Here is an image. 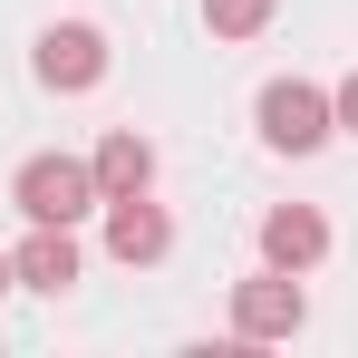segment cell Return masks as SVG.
I'll list each match as a JSON object with an SVG mask.
<instances>
[{
  "mask_svg": "<svg viewBox=\"0 0 358 358\" xmlns=\"http://www.w3.org/2000/svg\"><path fill=\"white\" fill-rule=\"evenodd\" d=\"M10 203H20L29 223H78V213H97V175H87L78 155H29L20 184H10Z\"/></svg>",
  "mask_w": 358,
  "mask_h": 358,
  "instance_id": "6da1fadb",
  "label": "cell"
},
{
  "mask_svg": "<svg viewBox=\"0 0 358 358\" xmlns=\"http://www.w3.org/2000/svg\"><path fill=\"white\" fill-rule=\"evenodd\" d=\"M262 145L320 155V145H329V97H320L310 78H271V87H262Z\"/></svg>",
  "mask_w": 358,
  "mask_h": 358,
  "instance_id": "7a4b0ae2",
  "label": "cell"
},
{
  "mask_svg": "<svg viewBox=\"0 0 358 358\" xmlns=\"http://www.w3.org/2000/svg\"><path fill=\"white\" fill-rule=\"evenodd\" d=\"M300 320H310L300 271H262V281H242V291H233V329H242V339H291Z\"/></svg>",
  "mask_w": 358,
  "mask_h": 358,
  "instance_id": "3957f363",
  "label": "cell"
},
{
  "mask_svg": "<svg viewBox=\"0 0 358 358\" xmlns=\"http://www.w3.org/2000/svg\"><path fill=\"white\" fill-rule=\"evenodd\" d=\"M97 213H107V252H117L126 271H145V262H165V252H175V223H165L145 194H107Z\"/></svg>",
  "mask_w": 358,
  "mask_h": 358,
  "instance_id": "277c9868",
  "label": "cell"
},
{
  "mask_svg": "<svg viewBox=\"0 0 358 358\" xmlns=\"http://www.w3.org/2000/svg\"><path fill=\"white\" fill-rule=\"evenodd\" d=\"M39 78H49V87H68V97H78V87H97V78H107V39H97L87 20L49 29V39H39Z\"/></svg>",
  "mask_w": 358,
  "mask_h": 358,
  "instance_id": "5b68a950",
  "label": "cell"
},
{
  "mask_svg": "<svg viewBox=\"0 0 358 358\" xmlns=\"http://www.w3.org/2000/svg\"><path fill=\"white\" fill-rule=\"evenodd\" d=\"M329 252V223L310 213V203H281V213H262V262L271 271H310Z\"/></svg>",
  "mask_w": 358,
  "mask_h": 358,
  "instance_id": "8992f818",
  "label": "cell"
},
{
  "mask_svg": "<svg viewBox=\"0 0 358 358\" xmlns=\"http://www.w3.org/2000/svg\"><path fill=\"white\" fill-rule=\"evenodd\" d=\"M87 175H97V203H107V194H145V184H155V145H145L136 126H117V136H97Z\"/></svg>",
  "mask_w": 358,
  "mask_h": 358,
  "instance_id": "52a82bcc",
  "label": "cell"
},
{
  "mask_svg": "<svg viewBox=\"0 0 358 358\" xmlns=\"http://www.w3.org/2000/svg\"><path fill=\"white\" fill-rule=\"evenodd\" d=\"M10 281H29V291H68L78 281V242H68V223H39V233L10 252Z\"/></svg>",
  "mask_w": 358,
  "mask_h": 358,
  "instance_id": "ba28073f",
  "label": "cell"
},
{
  "mask_svg": "<svg viewBox=\"0 0 358 358\" xmlns=\"http://www.w3.org/2000/svg\"><path fill=\"white\" fill-rule=\"evenodd\" d=\"M262 20H271V0H203V29L213 39H252Z\"/></svg>",
  "mask_w": 358,
  "mask_h": 358,
  "instance_id": "9c48e42d",
  "label": "cell"
},
{
  "mask_svg": "<svg viewBox=\"0 0 358 358\" xmlns=\"http://www.w3.org/2000/svg\"><path fill=\"white\" fill-rule=\"evenodd\" d=\"M329 126H349V136H358V68L339 78V97H329Z\"/></svg>",
  "mask_w": 358,
  "mask_h": 358,
  "instance_id": "30bf717a",
  "label": "cell"
},
{
  "mask_svg": "<svg viewBox=\"0 0 358 358\" xmlns=\"http://www.w3.org/2000/svg\"><path fill=\"white\" fill-rule=\"evenodd\" d=\"M0 291H10V262H0Z\"/></svg>",
  "mask_w": 358,
  "mask_h": 358,
  "instance_id": "8fae6325",
  "label": "cell"
}]
</instances>
